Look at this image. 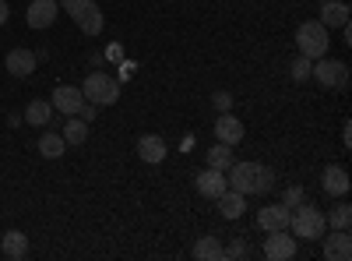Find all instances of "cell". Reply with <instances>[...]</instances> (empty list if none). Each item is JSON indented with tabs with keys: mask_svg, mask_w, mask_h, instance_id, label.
Here are the masks:
<instances>
[{
	"mask_svg": "<svg viewBox=\"0 0 352 261\" xmlns=\"http://www.w3.org/2000/svg\"><path fill=\"white\" fill-rule=\"evenodd\" d=\"M226 180L232 191H240V194H268L275 187V169L268 166H261V163H232L226 169Z\"/></svg>",
	"mask_w": 352,
	"mask_h": 261,
	"instance_id": "obj_1",
	"label": "cell"
},
{
	"mask_svg": "<svg viewBox=\"0 0 352 261\" xmlns=\"http://www.w3.org/2000/svg\"><path fill=\"white\" fill-rule=\"evenodd\" d=\"M81 96L85 103L92 106H116L120 103V78H113L109 71H92L85 81H81Z\"/></svg>",
	"mask_w": 352,
	"mask_h": 261,
	"instance_id": "obj_2",
	"label": "cell"
},
{
	"mask_svg": "<svg viewBox=\"0 0 352 261\" xmlns=\"http://www.w3.org/2000/svg\"><path fill=\"white\" fill-rule=\"evenodd\" d=\"M289 233L296 237V240H320L328 233V222H324V212L314 209V205H296L289 216Z\"/></svg>",
	"mask_w": 352,
	"mask_h": 261,
	"instance_id": "obj_3",
	"label": "cell"
},
{
	"mask_svg": "<svg viewBox=\"0 0 352 261\" xmlns=\"http://www.w3.org/2000/svg\"><path fill=\"white\" fill-rule=\"evenodd\" d=\"M56 4H60V11H67L74 18V25L81 28L85 36H99L106 28V18H102L96 0H56Z\"/></svg>",
	"mask_w": 352,
	"mask_h": 261,
	"instance_id": "obj_4",
	"label": "cell"
},
{
	"mask_svg": "<svg viewBox=\"0 0 352 261\" xmlns=\"http://www.w3.org/2000/svg\"><path fill=\"white\" fill-rule=\"evenodd\" d=\"M296 46H300L303 56L317 61V56H324L331 50V28H324L320 21H303L296 28Z\"/></svg>",
	"mask_w": 352,
	"mask_h": 261,
	"instance_id": "obj_5",
	"label": "cell"
},
{
	"mask_svg": "<svg viewBox=\"0 0 352 261\" xmlns=\"http://www.w3.org/2000/svg\"><path fill=\"white\" fill-rule=\"evenodd\" d=\"M310 78H317L324 89H345L349 85V67H345V61H335V56H317L314 61V67H310Z\"/></svg>",
	"mask_w": 352,
	"mask_h": 261,
	"instance_id": "obj_6",
	"label": "cell"
},
{
	"mask_svg": "<svg viewBox=\"0 0 352 261\" xmlns=\"http://www.w3.org/2000/svg\"><path fill=\"white\" fill-rule=\"evenodd\" d=\"M296 251H300V240L289 229H272L268 240H264V258L268 261H289V258H296Z\"/></svg>",
	"mask_w": 352,
	"mask_h": 261,
	"instance_id": "obj_7",
	"label": "cell"
},
{
	"mask_svg": "<svg viewBox=\"0 0 352 261\" xmlns=\"http://www.w3.org/2000/svg\"><path fill=\"white\" fill-rule=\"evenodd\" d=\"M81 103H85V96H81V89H74V85H56L53 96H50L53 113H60V117H74V113L81 109Z\"/></svg>",
	"mask_w": 352,
	"mask_h": 261,
	"instance_id": "obj_8",
	"label": "cell"
},
{
	"mask_svg": "<svg viewBox=\"0 0 352 261\" xmlns=\"http://www.w3.org/2000/svg\"><path fill=\"white\" fill-rule=\"evenodd\" d=\"M56 14H60V4L56 0H32L28 4V11H25V21H28V28H50L53 21H56Z\"/></svg>",
	"mask_w": 352,
	"mask_h": 261,
	"instance_id": "obj_9",
	"label": "cell"
},
{
	"mask_svg": "<svg viewBox=\"0 0 352 261\" xmlns=\"http://www.w3.org/2000/svg\"><path fill=\"white\" fill-rule=\"evenodd\" d=\"M226 187H229L226 173H222V169H212V166H208V169H201L197 177H194V191H197L201 198H212V201H215Z\"/></svg>",
	"mask_w": 352,
	"mask_h": 261,
	"instance_id": "obj_10",
	"label": "cell"
},
{
	"mask_svg": "<svg viewBox=\"0 0 352 261\" xmlns=\"http://www.w3.org/2000/svg\"><path fill=\"white\" fill-rule=\"evenodd\" d=\"M243 134H247V127L240 124V117H232V113H219V117H215V141L240 145Z\"/></svg>",
	"mask_w": 352,
	"mask_h": 261,
	"instance_id": "obj_11",
	"label": "cell"
},
{
	"mask_svg": "<svg viewBox=\"0 0 352 261\" xmlns=\"http://www.w3.org/2000/svg\"><path fill=\"white\" fill-rule=\"evenodd\" d=\"M320 240H324V258L328 261H349L352 258V237H349V229H331V237L324 233Z\"/></svg>",
	"mask_w": 352,
	"mask_h": 261,
	"instance_id": "obj_12",
	"label": "cell"
},
{
	"mask_svg": "<svg viewBox=\"0 0 352 261\" xmlns=\"http://www.w3.org/2000/svg\"><path fill=\"white\" fill-rule=\"evenodd\" d=\"M36 67H39V61H36V53H32V50L18 46V50L8 53V71H11L14 78H32Z\"/></svg>",
	"mask_w": 352,
	"mask_h": 261,
	"instance_id": "obj_13",
	"label": "cell"
},
{
	"mask_svg": "<svg viewBox=\"0 0 352 261\" xmlns=\"http://www.w3.org/2000/svg\"><path fill=\"white\" fill-rule=\"evenodd\" d=\"M289 216H292V209H285L282 201L278 205H264L257 212V226L264 229V233H272V229H289Z\"/></svg>",
	"mask_w": 352,
	"mask_h": 261,
	"instance_id": "obj_14",
	"label": "cell"
},
{
	"mask_svg": "<svg viewBox=\"0 0 352 261\" xmlns=\"http://www.w3.org/2000/svg\"><path fill=\"white\" fill-rule=\"evenodd\" d=\"M320 4V25L324 28H342V25H349V4L345 0H317Z\"/></svg>",
	"mask_w": 352,
	"mask_h": 261,
	"instance_id": "obj_15",
	"label": "cell"
},
{
	"mask_svg": "<svg viewBox=\"0 0 352 261\" xmlns=\"http://www.w3.org/2000/svg\"><path fill=\"white\" fill-rule=\"evenodd\" d=\"M134 152H138V159L141 163H162L166 159V141L159 138V134H141L138 138V145H134Z\"/></svg>",
	"mask_w": 352,
	"mask_h": 261,
	"instance_id": "obj_16",
	"label": "cell"
},
{
	"mask_svg": "<svg viewBox=\"0 0 352 261\" xmlns=\"http://www.w3.org/2000/svg\"><path fill=\"white\" fill-rule=\"evenodd\" d=\"M320 187H324V194H331V198H345L349 187H352L345 166H328L324 173H320Z\"/></svg>",
	"mask_w": 352,
	"mask_h": 261,
	"instance_id": "obj_17",
	"label": "cell"
},
{
	"mask_svg": "<svg viewBox=\"0 0 352 261\" xmlns=\"http://www.w3.org/2000/svg\"><path fill=\"white\" fill-rule=\"evenodd\" d=\"M215 201H219V216H222V219H240V216L247 212V194L232 191V187H226Z\"/></svg>",
	"mask_w": 352,
	"mask_h": 261,
	"instance_id": "obj_18",
	"label": "cell"
},
{
	"mask_svg": "<svg viewBox=\"0 0 352 261\" xmlns=\"http://www.w3.org/2000/svg\"><path fill=\"white\" fill-rule=\"evenodd\" d=\"M0 251H4V258H11V261H21L28 254V237L21 233V229H8V233L0 237Z\"/></svg>",
	"mask_w": 352,
	"mask_h": 261,
	"instance_id": "obj_19",
	"label": "cell"
},
{
	"mask_svg": "<svg viewBox=\"0 0 352 261\" xmlns=\"http://www.w3.org/2000/svg\"><path fill=\"white\" fill-rule=\"evenodd\" d=\"M39 152H43L46 159H60V156L67 152L64 134H60V131H53V127H43V134H39Z\"/></svg>",
	"mask_w": 352,
	"mask_h": 261,
	"instance_id": "obj_20",
	"label": "cell"
},
{
	"mask_svg": "<svg viewBox=\"0 0 352 261\" xmlns=\"http://www.w3.org/2000/svg\"><path fill=\"white\" fill-rule=\"evenodd\" d=\"M53 121V106L46 99H32L25 106V124H32V127H50Z\"/></svg>",
	"mask_w": 352,
	"mask_h": 261,
	"instance_id": "obj_21",
	"label": "cell"
},
{
	"mask_svg": "<svg viewBox=\"0 0 352 261\" xmlns=\"http://www.w3.org/2000/svg\"><path fill=\"white\" fill-rule=\"evenodd\" d=\"M60 134H64V141L67 145H85L88 141V124L78 117V113H74V117H67V121H60Z\"/></svg>",
	"mask_w": 352,
	"mask_h": 261,
	"instance_id": "obj_22",
	"label": "cell"
},
{
	"mask_svg": "<svg viewBox=\"0 0 352 261\" xmlns=\"http://www.w3.org/2000/svg\"><path fill=\"white\" fill-rule=\"evenodd\" d=\"M232 163H236V152H232V145H222V141H215L212 149H208V166L212 169H229Z\"/></svg>",
	"mask_w": 352,
	"mask_h": 261,
	"instance_id": "obj_23",
	"label": "cell"
},
{
	"mask_svg": "<svg viewBox=\"0 0 352 261\" xmlns=\"http://www.w3.org/2000/svg\"><path fill=\"white\" fill-rule=\"evenodd\" d=\"M190 254H194L197 261H219V258H222V240H219V237H201Z\"/></svg>",
	"mask_w": 352,
	"mask_h": 261,
	"instance_id": "obj_24",
	"label": "cell"
},
{
	"mask_svg": "<svg viewBox=\"0 0 352 261\" xmlns=\"http://www.w3.org/2000/svg\"><path fill=\"white\" fill-rule=\"evenodd\" d=\"M324 222H328L331 229H349V222H352V205H345V201L331 205V209L324 212Z\"/></svg>",
	"mask_w": 352,
	"mask_h": 261,
	"instance_id": "obj_25",
	"label": "cell"
},
{
	"mask_svg": "<svg viewBox=\"0 0 352 261\" xmlns=\"http://www.w3.org/2000/svg\"><path fill=\"white\" fill-rule=\"evenodd\" d=\"M310 67H314V61H310V56H296V61H292V81H310Z\"/></svg>",
	"mask_w": 352,
	"mask_h": 261,
	"instance_id": "obj_26",
	"label": "cell"
},
{
	"mask_svg": "<svg viewBox=\"0 0 352 261\" xmlns=\"http://www.w3.org/2000/svg\"><path fill=\"white\" fill-rule=\"evenodd\" d=\"M222 258H232V261H236V258H250V247H247V240H243V237H236V240H232L229 247H222Z\"/></svg>",
	"mask_w": 352,
	"mask_h": 261,
	"instance_id": "obj_27",
	"label": "cell"
},
{
	"mask_svg": "<svg viewBox=\"0 0 352 261\" xmlns=\"http://www.w3.org/2000/svg\"><path fill=\"white\" fill-rule=\"evenodd\" d=\"M303 201H307L303 187H285V194H282V205L285 209H296V205H303Z\"/></svg>",
	"mask_w": 352,
	"mask_h": 261,
	"instance_id": "obj_28",
	"label": "cell"
},
{
	"mask_svg": "<svg viewBox=\"0 0 352 261\" xmlns=\"http://www.w3.org/2000/svg\"><path fill=\"white\" fill-rule=\"evenodd\" d=\"M212 103H215V109H219V113H229V109H232V96H229V92H215V96H212Z\"/></svg>",
	"mask_w": 352,
	"mask_h": 261,
	"instance_id": "obj_29",
	"label": "cell"
},
{
	"mask_svg": "<svg viewBox=\"0 0 352 261\" xmlns=\"http://www.w3.org/2000/svg\"><path fill=\"white\" fill-rule=\"evenodd\" d=\"M96 113H99V106H92V103H81V109H78V117H81L85 124H92V121H96Z\"/></svg>",
	"mask_w": 352,
	"mask_h": 261,
	"instance_id": "obj_30",
	"label": "cell"
},
{
	"mask_svg": "<svg viewBox=\"0 0 352 261\" xmlns=\"http://www.w3.org/2000/svg\"><path fill=\"white\" fill-rule=\"evenodd\" d=\"M8 18H11V8H8V0H0V28L8 25Z\"/></svg>",
	"mask_w": 352,
	"mask_h": 261,
	"instance_id": "obj_31",
	"label": "cell"
},
{
	"mask_svg": "<svg viewBox=\"0 0 352 261\" xmlns=\"http://www.w3.org/2000/svg\"><path fill=\"white\" fill-rule=\"evenodd\" d=\"M342 145H345V149L352 145V131H349V124H345V131H342Z\"/></svg>",
	"mask_w": 352,
	"mask_h": 261,
	"instance_id": "obj_32",
	"label": "cell"
}]
</instances>
